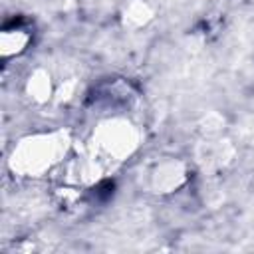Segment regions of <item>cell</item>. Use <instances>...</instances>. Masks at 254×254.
<instances>
[{"label": "cell", "mask_w": 254, "mask_h": 254, "mask_svg": "<svg viewBox=\"0 0 254 254\" xmlns=\"http://www.w3.org/2000/svg\"><path fill=\"white\" fill-rule=\"evenodd\" d=\"M64 139H60L56 133L52 135H38L24 139L12 155V167L18 169L22 175H40L42 171L50 169L54 163H58L62 151H64Z\"/></svg>", "instance_id": "cell-1"}, {"label": "cell", "mask_w": 254, "mask_h": 254, "mask_svg": "<svg viewBox=\"0 0 254 254\" xmlns=\"http://www.w3.org/2000/svg\"><path fill=\"white\" fill-rule=\"evenodd\" d=\"M135 145H137V137H135L133 127L127 121L109 119V121L101 123L97 129L95 147L105 159L119 161V159L127 157Z\"/></svg>", "instance_id": "cell-2"}, {"label": "cell", "mask_w": 254, "mask_h": 254, "mask_svg": "<svg viewBox=\"0 0 254 254\" xmlns=\"http://www.w3.org/2000/svg\"><path fill=\"white\" fill-rule=\"evenodd\" d=\"M30 42V34L26 28H20V26H14V28H6L2 32V38H0V50H2V56L4 58H12V56H18L26 50Z\"/></svg>", "instance_id": "cell-3"}, {"label": "cell", "mask_w": 254, "mask_h": 254, "mask_svg": "<svg viewBox=\"0 0 254 254\" xmlns=\"http://www.w3.org/2000/svg\"><path fill=\"white\" fill-rule=\"evenodd\" d=\"M30 93H34V97H40V99H44L46 95L50 97V81H48V77L46 75L34 77L30 81Z\"/></svg>", "instance_id": "cell-4"}]
</instances>
